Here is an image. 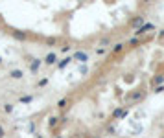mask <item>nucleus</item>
<instances>
[{
  "instance_id": "nucleus-15",
  "label": "nucleus",
  "mask_w": 164,
  "mask_h": 138,
  "mask_svg": "<svg viewBox=\"0 0 164 138\" xmlns=\"http://www.w3.org/2000/svg\"><path fill=\"white\" fill-rule=\"evenodd\" d=\"M122 50H124V44H114V48H113L114 54H118V52H122Z\"/></svg>"
},
{
  "instance_id": "nucleus-4",
  "label": "nucleus",
  "mask_w": 164,
  "mask_h": 138,
  "mask_svg": "<svg viewBox=\"0 0 164 138\" xmlns=\"http://www.w3.org/2000/svg\"><path fill=\"white\" fill-rule=\"evenodd\" d=\"M131 26H133V28H142V26H144V17H140V15H137V17H133V18H131Z\"/></svg>"
},
{
  "instance_id": "nucleus-17",
  "label": "nucleus",
  "mask_w": 164,
  "mask_h": 138,
  "mask_svg": "<svg viewBox=\"0 0 164 138\" xmlns=\"http://www.w3.org/2000/svg\"><path fill=\"white\" fill-rule=\"evenodd\" d=\"M109 42H111V41H109V39H103V41L100 42V46H107V44H109Z\"/></svg>"
},
{
  "instance_id": "nucleus-16",
  "label": "nucleus",
  "mask_w": 164,
  "mask_h": 138,
  "mask_svg": "<svg viewBox=\"0 0 164 138\" xmlns=\"http://www.w3.org/2000/svg\"><path fill=\"white\" fill-rule=\"evenodd\" d=\"M155 94H160V92H164V85H160V87H155V90H153Z\"/></svg>"
},
{
  "instance_id": "nucleus-12",
  "label": "nucleus",
  "mask_w": 164,
  "mask_h": 138,
  "mask_svg": "<svg viewBox=\"0 0 164 138\" xmlns=\"http://www.w3.org/2000/svg\"><path fill=\"white\" fill-rule=\"evenodd\" d=\"M57 122H59V118H57V116H52V118H50V122H48V127H56V125H57Z\"/></svg>"
},
{
  "instance_id": "nucleus-7",
  "label": "nucleus",
  "mask_w": 164,
  "mask_h": 138,
  "mask_svg": "<svg viewBox=\"0 0 164 138\" xmlns=\"http://www.w3.org/2000/svg\"><path fill=\"white\" fill-rule=\"evenodd\" d=\"M45 61H46V65H53V63L57 61V55L53 54V52H50V54L46 55V59H45Z\"/></svg>"
},
{
  "instance_id": "nucleus-13",
  "label": "nucleus",
  "mask_w": 164,
  "mask_h": 138,
  "mask_svg": "<svg viewBox=\"0 0 164 138\" xmlns=\"http://www.w3.org/2000/svg\"><path fill=\"white\" fill-rule=\"evenodd\" d=\"M70 61H72L70 57H67V59H63V61H59V68H65V66H67V65H68Z\"/></svg>"
},
{
  "instance_id": "nucleus-5",
  "label": "nucleus",
  "mask_w": 164,
  "mask_h": 138,
  "mask_svg": "<svg viewBox=\"0 0 164 138\" xmlns=\"http://www.w3.org/2000/svg\"><path fill=\"white\" fill-rule=\"evenodd\" d=\"M68 103H70V100H68V98L59 100V101H57V109H59V111H65V109L68 107Z\"/></svg>"
},
{
  "instance_id": "nucleus-18",
  "label": "nucleus",
  "mask_w": 164,
  "mask_h": 138,
  "mask_svg": "<svg viewBox=\"0 0 164 138\" xmlns=\"http://www.w3.org/2000/svg\"><path fill=\"white\" fill-rule=\"evenodd\" d=\"M129 44H131V46H137V44H138V39H131Z\"/></svg>"
},
{
  "instance_id": "nucleus-1",
  "label": "nucleus",
  "mask_w": 164,
  "mask_h": 138,
  "mask_svg": "<svg viewBox=\"0 0 164 138\" xmlns=\"http://www.w3.org/2000/svg\"><path fill=\"white\" fill-rule=\"evenodd\" d=\"M125 116H127V109H124V107H118L113 111V120H122Z\"/></svg>"
},
{
  "instance_id": "nucleus-26",
  "label": "nucleus",
  "mask_w": 164,
  "mask_h": 138,
  "mask_svg": "<svg viewBox=\"0 0 164 138\" xmlns=\"http://www.w3.org/2000/svg\"><path fill=\"white\" fill-rule=\"evenodd\" d=\"M162 138H164V136H162Z\"/></svg>"
},
{
  "instance_id": "nucleus-8",
  "label": "nucleus",
  "mask_w": 164,
  "mask_h": 138,
  "mask_svg": "<svg viewBox=\"0 0 164 138\" xmlns=\"http://www.w3.org/2000/svg\"><path fill=\"white\" fill-rule=\"evenodd\" d=\"M9 76H11L13 79H22L24 74H22V70H11V72H9Z\"/></svg>"
},
{
  "instance_id": "nucleus-22",
  "label": "nucleus",
  "mask_w": 164,
  "mask_h": 138,
  "mask_svg": "<svg viewBox=\"0 0 164 138\" xmlns=\"http://www.w3.org/2000/svg\"><path fill=\"white\" fill-rule=\"evenodd\" d=\"M0 24H2V18H0Z\"/></svg>"
},
{
  "instance_id": "nucleus-20",
  "label": "nucleus",
  "mask_w": 164,
  "mask_h": 138,
  "mask_svg": "<svg viewBox=\"0 0 164 138\" xmlns=\"http://www.w3.org/2000/svg\"><path fill=\"white\" fill-rule=\"evenodd\" d=\"M11 111H13V105L7 103V105H6V112H11Z\"/></svg>"
},
{
  "instance_id": "nucleus-9",
  "label": "nucleus",
  "mask_w": 164,
  "mask_h": 138,
  "mask_svg": "<svg viewBox=\"0 0 164 138\" xmlns=\"http://www.w3.org/2000/svg\"><path fill=\"white\" fill-rule=\"evenodd\" d=\"M74 59L85 63V61H87V54H83V52H76V54H74Z\"/></svg>"
},
{
  "instance_id": "nucleus-6",
  "label": "nucleus",
  "mask_w": 164,
  "mask_h": 138,
  "mask_svg": "<svg viewBox=\"0 0 164 138\" xmlns=\"http://www.w3.org/2000/svg\"><path fill=\"white\" fill-rule=\"evenodd\" d=\"M39 66H41V59H31V63H30V70H31V72H37Z\"/></svg>"
},
{
  "instance_id": "nucleus-10",
  "label": "nucleus",
  "mask_w": 164,
  "mask_h": 138,
  "mask_svg": "<svg viewBox=\"0 0 164 138\" xmlns=\"http://www.w3.org/2000/svg\"><path fill=\"white\" fill-rule=\"evenodd\" d=\"M11 35H13L15 39H19V41H24V39H26V33H24V31H19V30H15Z\"/></svg>"
},
{
  "instance_id": "nucleus-21",
  "label": "nucleus",
  "mask_w": 164,
  "mask_h": 138,
  "mask_svg": "<svg viewBox=\"0 0 164 138\" xmlns=\"http://www.w3.org/2000/svg\"><path fill=\"white\" fill-rule=\"evenodd\" d=\"M159 37H160V39H162V37H164V30H162V31H160V35H159Z\"/></svg>"
},
{
  "instance_id": "nucleus-3",
  "label": "nucleus",
  "mask_w": 164,
  "mask_h": 138,
  "mask_svg": "<svg viewBox=\"0 0 164 138\" xmlns=\"http://www.w3.org/2000/svg\"><path fill=\"white\" fill-rule=\"evenodd\" d=\"M146 98V90H137V92H133V94H131V96H129V100L131 101H142V100H144Z\"/></svg>"
},
{
  "instance_id": "nucleus-24",
  "label": "nucleus",
  "mask_w": 164,
  "mask_h": 138,
  "mask_svg": "<svg viewBox=\"0 0 164 138\" xmlns=\"http://www.w3.org/2000/svg\"><path fill=\"white\" fill-rule=\"evenodd\" d=\"M94 138H98V136H94Z\"/></svg>"
},
{
  "instance_id": "nucleus-14",
  "label": "nucleus",
  "mask_w": 164,
  "mask_h": 138,
  "mask_svg": "<svg viewBox=\"0 0 164 138\" xmlns=\"http://www.w3.org/2000/svg\"><path fill=\"white\" fill-rule=\"evenodd\" d=\"M31 100H33V96H22V98H20L19 101H20V103H30Z\"/></svg>"
},
{
  "instance_id": "nucleus-23",
  "label": "nucleus",
  "mask_w": 164,
  "mask_h": 138,
  "mask_svg": "<svg viewBox=\"0 0 164 138\" xmlns=\"http://www.w3.org/2000/svg\"><path fill=\"white\" fill-rule=\"evenodd\" d=\"M37 138H42V136H37Z\"/></svg>"
},
{
  "instance_id": "nucleus-25",
  "label": "nucleus",
  "mask_w": 164,
  "mask_h": 138,
  "mask_svg": "<svg viewBox=\"0 0 164 138\" xmlns=\"http://www.w3.org/2000/svg\"><path fill=\"white\" fill-rule=\"evenodd\" d=\"M0 61H2V59H0Z\"/></svg>"
},
{
  "instance_id": "nucleus-19",
  "label": "nucleus",
  "mask_w": 164,
  "mask_h": 138,
  "mask_svg": "<svg viewBox=\"0 0 164 138\" xmlns=\"http://www.w3.org/2000/svg\"><path fill=\"white\" fill-rule=\"evenodd\" d=\"M4 134H6V129H4L2 125H0V138H4Z\"/></svg>"
},
{
  "instance_id": "nucleus-11",
  "label": "nucleus",
  "mask_w": 164,
  "mask_h": 138,
  "mask_svg": "<svg viewBox=\"0 0 164 138\" xmlns=\"http://www.w3.org/2000/svg\"><path fill=\"white\" fill-rule=\"evenodd\" d=\"M164 83V76H157V77H153L151 85H155V87H160V85Z\"/></svg>"
},
{
  "instance_id": "nucleus-2",
  "label": "nucleus",
  "mask_w": 164,
  "mask_h": 138,
  "mask_svg": "<svg viewBox=\"0 0 164 138\" xmlns=\"http://www.w3.org/2000/svg\"><path fill=\"white\" fill-rule=\"evenodd\" d=\"M151 30H155V26H153L151 22H144V26H142V28H138L137 31H135V33L140 37V35H144V33H148V31H151Z\"/></svg>"
}]
</instances>
